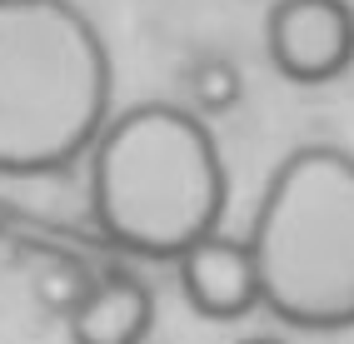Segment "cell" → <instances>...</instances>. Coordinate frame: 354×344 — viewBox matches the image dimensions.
Masks as SVG:
<instances>
[{
  "instance_id": "obj_1",
  "label": "cell",
  "mask_w": 354,
  "mask_h": 344,
  "mask_svg": "<svg viewBox=\"0 0 354 344\" xmlns=\"http://www.w3.org/2000/svg\"><path fill=\"white\" fill-rule=\"evenodd\" d=\"M225 200L220 145L185 105H130L90 150V215L115 249L140 260H180L220 235Z\"/></svg>"
},
{
  "instance_id": "obj_2",
  "label": "cell",
  "mask_w": 354,
  "mask_h": 344,
  "mask_svg": "<svg viewBox=\"0 0 354 344\" xmlns=\"http://www.w3.org/2000/svg\"><path fill=\"white\" fill-rule=\"evenodd\" d=\"M115 65L75 0H0V175L90 160L110 125Z\"/></svg>"
},
{
  "instance_id": "obj_3",
  "label": "cell",
  "mask_w": 354,
  "mask_h": 344,
  "mask_svg": "<svg viewBox=\"0 0 354 344\" xmlns=\"http://www.w3.org/2000/svg\"><path fill=\"white\" fill-rule=\"evenodd\" d=\"M259 305L290 329H354V155L295 145L274 165L250 224Z\"/></svg>"
},
{
  "instance_id": "obj_4",
  "label": "cell",
  "mask_w": 354,
  "mask_h": 344,
  "mask_svg": "<svg viewBox=\"0 0 354 344\" xmlns=\"http://www.w3.org/2000/svg\"><path fill=\"white\" fill-rule=\"evenodd\" d=\"M270 65L290 85H329L354 65L349 0H274L265 15Z\"/></svg>"
},
{
  "instance_id": "obj_5",
  "label": "cell",
  "mask_w": 354,
  "mask_h": 344,
  "mask_svg": "<svg viewBox=\"0 0 354 344\" xmlns=\"http://www.w3.org/2000/svg\"><path fill=\"white\" fill-rule=\"evenodd\" d=\"M175 265H180V289L195 314L245 319L250 309H259V274H254V255L245 240L209 235L190 255H180Z\"/></svg>"
},
{
  "instance_id": "obj_6",
  "label": "cell",
  "mask_w": 354,
  "mask_h": 344,
  "mask_svg": "<svg viewBox=\"0 0 354 344\" xmlns=\"http://www.w3.org/2000/svg\"><path fill=\"white\" fill-rule=\"evenodd\" d=\"M155 325V300L145 280L125 269H105L85 300L70 309V344H145Z\"/></svg>"
},
{
  "instance_id": "obj_7",
  "label": "cell",
  "mask_w": 354,
  "mask_h": 344,
  "mask_svg": "<svg viewBox=\"0 0 354 344\" xmlns=\"http://www.w3.org/2000/svg\"><path fill=\"white\" fill-rule=\"evenodd\" d=\"M190 90H195V105L209 115H225L240 105V70L230 60H200L190 70Z\"/></svg>"
},
{
  "instance_id": "obj_8",
  "label": "cell",
  "mask_w": 354,
  "mask_h": 344,
  "mask_svg": "<svg viewBox=\"0 0 354 344\" xmlns=\"http://www.w3.org/2000/svg\"><path fill=\"white\" fill-rule=\"evenodd\" d=\"M245 344H279V339H245Z\"/></svg>"
}]
</instances>
